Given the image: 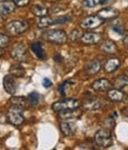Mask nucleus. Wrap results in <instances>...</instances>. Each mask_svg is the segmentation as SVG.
I'll return each instance as SVG.
<instances>
[{
	"label": "nucleus",
	"mask_w": 128,
	"mask_h": 150,
	"mask_svg": "<svg viewBox=\"0 0 128 150\" xmlns=\"http://www.w3.org/2000/svg\"><path fill=\"white\" fill-rule=\"evenodd\" d=\"M102 2H105V0H83L82 4L86 8H94Z\"/></svg>",
	"instance_id": "nucleus-26"
},
{
	"label": "nucleus",
	"mask_w": 128,
	"mask_h": 150,
	"mask_svg": "<svg viewBox=\"0 0 128 150\" xmlns=\"http://www.w3.org/2000/svg\"><path fill=\"white\" fill-rule=\"evenodd\" d=\"M60 129L63 132L65 136H72L74 132V128L72 125V123L69 122H61L60 123Z\"/></svg>",
	"instance_id": "nucleus-22"
},
{
	"label": "nucleus",
	"mask_w": 128,
	"mask_h": 150,
	"mask_svg": "<svg viewBox=\"0 0 128 150\" xmlns=\"http://www.w3.org/2000/svg\"><path fill=\"white\" fill-rule=\"evenodd\" d=\"M11 55L15 61H19V62L25 61L26 57H27V48H26V46L22 42L15 43L13 46L12 50H11Z\"/></svg>",
	"instance_id": "nucleus-7"
},
{
	"label": "nucleus",
	"mask_w": 128,
	"mask_h": 150,
	"mask_svg": "<svg viewBox=\"0 0 128 150\" xmlns=\"http://www.w3.org/2000/svg\"><path fill=\"white\" fill-rule=\"evenodd\" d=\"M2 54H4V50H2V48H1V47H0V56H1V55H2Z\"/></svg>",
	"instance_id": "nucleus-33"
},
{
	"label": "nucleus",
	"mask_w": 128,
	"mask_h": 150,
	"mask_svg": "<svg viewBox=\"0 0 128 150\" xmlns=\"http://www.w3.org/2000/svg\"><path fill=\"white\" fill-rule=\"evenodd\" d=\"M29 25L26 20H13L6 25V30L11 35H19L28 29Z\"/></svg>",
	"instance_id": "nucleus-1"
},
{
	"label": "nucleus",
	"mask_w": 128,
	"mask_h": 150,
	"mask_svg": "<svg viewBox=\"0 0 128 150\" xmlns=\"http://www.w3.org/2000/svg\"><path fill=\"white\" fill-rule=\"evenodd\" d=\"M97 15H100L102 19H114L119 15V11L115 9V8H112V7H107V8H102L97 12Z\"/></svg>",
	"instance_id": "nucleus-13"
},
{
	"label": "nucleus",
	"mask_w": 128,
	"mask_h": 150,
	"mask_svg": "<svg viewBox=\"0 0 128 150\" xmlns=\"http://www.w3.org/2000/svg\"><path fill=\"white\" fill-rule=\"evenodd\" d=\"M9 71H11V74H12L13 76H18V77H21V76L25 75V69H23L21 66H19V64H13V66H11Z\"/></svg>",
	"instance_id": "nucleus-24"
},
{
	"label": "nucleus",
	"mask_w": 128,
	"mask_h": 150,
	"mask_svg": "<svg viewBox=\"0 0 128 150\" xmlns=\"http://www.w3.org/2000/svg\"><path fill=\"white\" fill-rule=\"evenodd\" d=\"M31 11L36 16H45L48 13V9L45 6H42V5H34V6H32Z\"/></svg>",
	"instance_id": "nucleus-20"
},
{
	"label": "nucleus",
	"mask_w": 128,
	"mask_h": 150,
	"mask_svg": "<svg viewBox=\"0 0 128 150\" xmlns=\"http://www.w3.org/2000/svg\"><path fill=\"white\" fill-rule=\"evenodd\" d=\"M103 22H105V19H102L100 15H97V14L96 15H89L80 22V27L83 29H93V28L100 27Z\"/></svg>",
	"instance_id": "nucleus-6"
},
{
	"label": "nucleus",
	"mask_w": 128,
	"mask_h": 150,
	"mask_svg": "<svg viewBox=\"0 0 128 150\" xmlns=\"http://www.w3.org/2000/svg\"><path fill=\"white\" fill-rule=\"evenodd\" d=\"M31 49H32V52L36 55V57H39V59H45L46 54H45L43 48H42V45H41L40 42H34V43H32Z\"/></svg>",
	"instance_id": "nucleus-17"
},
{
	"label": "nucleus",
	"mask_w": 128,
	"mask_h": 150,
	"mask_svg": "<svg viewBox=\"0 0 128 150\" xmlns=\"http://www.w3.org/2000/svg\"><path fill=\"white\" fill-rule=\"evenodd\" d=\"M80 102L75 98H65L58 102H54L52 105V109L54 111H62V110H67V109H75L79 108Z\"/></svg>",
	"instance_id": "nucleus-5"
},
{
	"label": "nucleus",
	"mask_w": 128,
	"mask_h": 150,
	"mask_svg": "<svg viewBox=\"0 0 128 150\" xmlns=\"http://www.w3.org/2000/svg\"><path fill=\"white\" fill-rule=\"evenodd\" d=\"M110 87H112V83L107 79H99L92 84V88L96 91H106V90H109Z\"/></svg>",
	"instance_id": "nucleus-11"
},
{
	"label": "nucleus",
	"mask_w": 128,
	"mask_h": 150,
	"mask_svg": "<svg viewBox=\"0 0 128 150\" xmlns=\"http://www.w3.org/2000/svg\"><path fill=\"white\" fill-rule=\"evenodd\" d=\"M22 109L19 105H12L7 112V118L9 121V123H12L13 125H20L23 123V114H22Z\"/></svg>",
	"instance_id": "nucleus-4"
},
{
	"label": "nucleus",
	"mask_w": 128,
	"mask_h": 150,
	"mask_svg": "<svg viewBox=\"0 0 128 150\" xmlns=\"http://www.w3.org/2000/svg\"><path fill=\"white\" fill-rule=\"evenodd\" d=\"M81 34H80V30L79 29H73L72 33L69 34V39L72 40H78V39H81Z\"/></svg>",
	"instance_id": "nucleus-30"
},
{
	"label": "nucleus",
	"mask_w": 128,
	"mask_h": 150,
	"mask_svg": "<svg viewBox=\"0 0 128 150\" xmlns=\"http://www.w3.org/2000/svg\"><path fill=\"white\" fill-rule=\"evenodd\" d=\"M39 100H40V96H39L38 93L33 91V93L28 94V101H29V103H31L32 105H36V104L39 103Z\"/></svg>",
	"instance_id": "nucleus-27"
},
{
	"label": "nucleus",
	"mask_w": 128,
	"mask_h": 150,
	"mask_svg": "<svg viewBox=\"0 0 128 150\" xmlns=\"http://www.w3.org/2000/svg\"><path fill=\"white\" fill-rule=\"evenodd\" d=\"M101 34L99 33H92V32H88V33H85L82 34L81 36V41L86 45H94V43H97L100 40H101Z\"/></svg>",
	"instance_id": "nucleus-10"
},
{
	"label": "nucleus",
	"mask_w": 128,
	"mask_h": 150,
	"mask_svg": "<svg viewBox=\"0 0 128 150\" xmlns=\"http://www.w3.org/2000/svg\"><path fill=\"white\" fill-rule=\"evenodd\" d=\"M4 88L11 95H13L15 93V90H16V82H15V79H14V76L12 74L11 75H6L4 77Z\"/></svg>",
	"instance_id": "nucleus-8"
},
{
	"label": "nucleus",
	"mask_w": 128,
	"mask_h": 150,
	"mask_svg": "<svg viewBox=\"0 0 128 150\" xmlns=\"http://www.w3.org/2000/svg\"><path fill=\"white\" fill-rule=\"evenodd\" d=\"M53 25V19L45 15V16H39L38 21H36V26L39 28H47L48 26Z\"/></svg>",
	"instance_id": "nucleus-18"
},
{
	"label": "nucleus",
	"mask_w": 128,
	"mask_h": 150,
	"mask_svg": "<svg viewBox=\"0 0 128 150\" xmlns=\"http://www.w3.org/2000/svg\"><path fill=\"white\" fill-rule=\"evenodd\" d=\"M95 143L101 146V148H108L112 145L113 138H112V132L108 129H99L94 136Z\"/></svg>",
	"instance_id": "nucleus-2"
},
{
	"label": "nucleus",
	"mask_w": 128,
	"mask_h": 150,
	"mask_svg": "<svg viewBox=\"0 0 128 150\" xmlns=\"http://www.w3.org/2000/svg\"><path fill=\"white\" fill-rule=\"evenodd\" d=\"M107 96H108L109 100H112V101H114V102H121V101L124 100V94H123L120 89H117V88L108 90Z\"/></svg>",
	"instance_id": "nucleus-14"
},
{
	"label": "nucleus",
	"mask_w": 128,
	"mask_h": 150,
	"mask_svg": "<svg viewBox=\"0 0 128 150\" xmlns=\"http://www.w3.org/2000/svg\"><path fill=\"white\" fill-rule=\"evenodd\" d=\"M13 1H14L15 5L19 6V7H23V6H27V5L29 4V0H13Z\"/></svg>",
	"instance_id": "nucleus-31"
},
{
	"label": "nucleus",
	"mask_w": 128,
	"mask_h": 150,
	"mask_svg": "<svg viewBox=\"0 0 128 150\" xmlns=\"http://www.w3.org/2000/svg\"><path fill=\"white\" fill-rule=\"evenodd\" d=\"M70 16L69 15H63V16H59L56 19H53V25H56V23H66L68 21H70Z\"/></svg>",
	"instance_id": "nucleus-28"
},
{
	"label": "nucleus",
	"mask_w": 128,
	"mask_h": 150,
	"mask_svg": "<svg viewBox=\"0 0 128 150\" xmlns=\"http://www.w3.org/2000/svg\"><path fill=\"white\" fill-rule=\"evenodd\" d=\"M8 42H9L8 36L5 35V34H0V47H1V48L6 47V46L8 45Z\"/></svg>",
	"instance_id": "nucleus-29"
},
{
	"label": "nucleus",
	"mask_w": 128,
	"mask_h": 150,
	"mask_svg": "<svg viewBox=\"0 0 128 150\" xmlns=\"http://www.w3.org/2000/svg\"><path fill=\"white\" fill-rule=\"evenodd\" d=\"M42 86H43L45 88H50V87H52V81H50L49 79L45 77V79L42 80Z\"/></svg>",
	"instance_id": "nucleus-32"
},
{
	"label": "nucleus",
	"mask_w": 128,
	"mask_h": 150,
	"mask_svg": "<svg viewBox=\"0 0 128 150\" xmlns=\"http://www.w3.org/2000/svg\"><path fill=\"white\" fill-rule=\"evenodd\" d=\"M120 60L117 59V57H109L106 62H105V64H103V69H105V71L106 73H113V71H115L119 67H120Z\"/></svg>",
	"instance_id": "nucleus-12"
},
{
	"label": "nucleus",
	"mask_w": 128,
	"mask_h": 150,
	"mask_svg": "<svg viewBox=\"0 0 128 150\" xmlns=\"http://www.w3.org/2000/svg\"><path fill=\"white\" fill-rule=\"evenodd\" d=\"M100 49H101L102 52L107 53V54H114V53L117 52L116 45H115L113 41H110V40H107V41L102 42L101 46H100Z\"/></svg>",
	"instance_id": "nucleus-15"
},
{
	"label": "nucleus",
	"mask_w": 128,
	"mask_h": 150,
	"mask_svg": "<svg viewBox=\"0 0 128 150\" xmlns=\"http://www.w3.org/2000/svg\"><path fill=\"white\" fill-rule=\"evenodd\" d=\"M11 103H12V105H19V107H21V108H25L26 104H27L26 98L22 97V96H20V97H19V96L12 97V98H11Z\"/></svg>",
	"instance_id": "nucleus-25"
},
{
	"label": "nucleus",
	"mask_w": 128,
	"mask_h": 150,
	"mask_svg": "<svg viewBox=\"0 0 128 150\" xmlns=\"http://www.w3.org/2000/svg\"><path fill=\"white\" fill-rule=\"evenodd\" d=\"M15 2L12 0H4L0 1V15H7L15 11Z\"/></svg>",
	"instance_id": "nucleus-9"
},
{
	"label": "nucleus",
	"mask_w": 128,
	"mask_h": 150,
	"mask_svg": "<svg viewBox=\"0 0 128 150\" xmlns=\"http://www.w3.org/2000/svg\"><path fill=\"white\" fill-rule=\"evenodd\" d=\"M85 105H86V108L89 109V110H96V109H100L103 104H102V102H100V101L96 100V98H89V100H87V101L85 102Z\"/></svg>",
	"instance_id": "nucleus-19"
},
{
	"label": "nucleus",
	"mask_w": 128,
	"mask_h": 150,
	"mask_svg": "<svg viewBox=\"0 0 128 150\" xmlns=\"http://www.w3.org/2000/svg\"><path fill=\"white\" fill-rule=\"evenodd\" d=\"M128 86V77L124 75H120L116 77V80L114 81V87L117 89H122L124 87Z\"/></svg>",
	"instance_id": "nucleus-23"
},
{
	"label": "nucleus",
	"mask_w": 128,
	"mask_h": 150,
	"mask_svg": "<svg viewBox=\"0 0 128 150\" xmlns=\"http://www.w3.org/2000/svg\"><path fill=\"white\" fill-rule=\"evenodd\" d=\"M101 69V63L99 60H92L87 66H86V71L89 75H94L96 73H99Z\"/></svg>",
	"instance_id": "nucleus-16"
},
{
	"label": "nucleus",
	"mask_w": 128,
	"mask_h": 150,
	"mask_svg": "<svg viewBox=\"0 0 128 150\" xmlns=\"http://www.w3.org/2000/svg\"><path fill=\"white\" fill-rule=\"evenodd\" d=\"M46 1H49V2H55V1H58V0H46Z\"/></svg>",
	"instance_id": "nucleus-34"
},
{
	"label": "nucleus",
	"mask_w": 128,
	"mask_h": 150,
	"mask_svg": "<svg viewBox=\"0 0 128 150\" xmlns=\"http://www.w3.org/2000/svg\"><path fill=\"white\" fill-rule=\"evenodd\" d=\"M43 38L55 45H62L67 41V34L61 29H52L43 34Z\"/></svg>",
	"instance_id": "nucleus-3"
},
{
	"label": "nucleus",
	"mask_w": 128,
	"mask_h": 150,
	"mask_svg": "<svg viewBox=\"0 0 128 150\" xmlns=\"http://www.w3.org/2000/svg\"><path fill=\"white\" fill-rule=\"evenodd\" d=\"M76 109H78V108L59 111V112H60L59 116H60V118H73V117H76L78 115H80V111H78Z\"/></svg>",
	"instance_id": "nucleus-21"
}]
</instances>
